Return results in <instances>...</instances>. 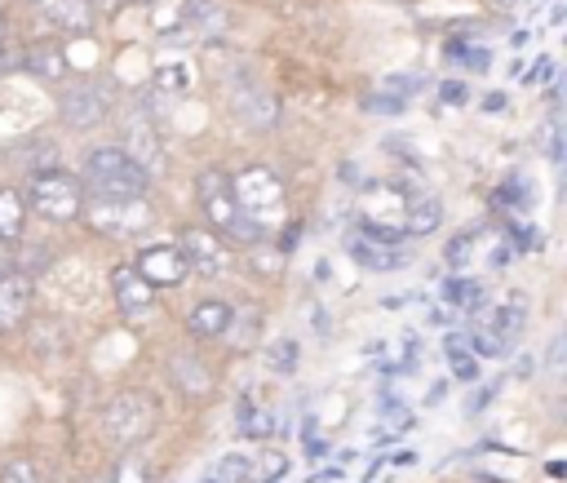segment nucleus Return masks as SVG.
I'll use <instances>...</instances> for the list:
<instances>
[{
    "mask_svg": "<svg viewBox=\"0 0 567 483\" xmlns=\"http://www.w3.org/2000/svg\"><path fill=\"white\" fill-rule=\"evenodd\" d=\"M80 186L102 195V199H128V195H142L151 186V177L120 151V146H97L89 151L84 160V173H80Z\"/></svg>",
    "mask_w": 567,
    "mask_h": 483,
    "instance_id": "f257e3e1",
    "label": "nucleus"
},
{
    "mask_svg": "<svg viewBox=\"0 0 567 483\" xmlns=\"http://www.w3.org/2000/svg\"><path fill=\"white\" fill-rule=\"evenodd\" d=\"M27 204L49 222H75L84 213V186L66 168H35L27 186Z\"/></svg>",
    "mask_w": 567,
    "mask_h": 483,
    "instance_id": "f03ea898",
    "label": "nucleus"
},
{
    "mask_svg": "<svg viewBox=\"0 0 567 483\" xmlns=\"http://www.w3.org/2000/svg\"><path fill=\"white\" fill-rule=\"evenodd\" d=\"M346 253L363 266V270H399L412 261L408 235L390 230V226H372V222H354L346 235Z\"/></svg>",
    "mask_w": 567,
    "mask_h": 483,
    "instance_id": "7ed1b4c3",
    "label": "nucleus"
},
{
    "mask_svg": "<svg viewBox=\"0 0 567 483\" xmlns=\"http://www.w3.org/2000/svg\"><path fill=\"white\" fill-rule=\"evenodd\" d=\"M230 191H235V204L239 213H248L252 222H275L284 217V182L279 173H270L266 164H248L244 173L230 177Z\"/></svg>",
    "mask_w": 567,
    "mask_h": 483,
    "instance_id": "20e7f679",
    "label": "nucleus"
},
{
    "mask_svg": "<svg viewBox=\"0 0 567 483\" xmlns=\"http://www.w3.org/2000/svg\"><path fill=\"white\" fill-rule=\"evenodd\" d=\"M151 430H155V403H151L146 394H137V390L115 394V399L106 403V412H102V434H106L115 448H133V443H142Z\"/></svg>",
    "mask_w": 567,
    "mask_h": 483,
    "instance_id": "39448f33",
    "label": "nucleus"
},
{
    "mask_svg": "<svg viewBox=\"0 0 567 483\" xmlns=\"http://www.w3.org/2000/svg\"><path fill=\"white\" fill-rule=\"evenodd\" d=\"M80 217H89L93 230L120 235V239H133V235H142L155 222V213H151V204L142 195H128V199H102V195H93V204H84Z\"/></svg>",
    "mask_w": 567,
    "mask_h": 483,
    "instance_id": "423d86ee",
    "label": "nucleus"
},
{
    "mask_svg": "<svg viewBox=\"0 0 567 483\" xmlns=\"http://www.w3.org/2000/svg\"><path fill=\"white\" fill-rule=\"evenodd\" d=\"M173 244L182 248L186 270H195V275H204V279H213V275H221V270L230 266V244H226L217 230H208V226H182Z\"/></svg>",
    "mask_w": 567,
    "mask_h": 483,
    "instance_id": "0eeeda50",
    "label": "nucleus"
},
{
    "mask_svg": "<svg viewBox=\"0 0 567 483\" xmlns=\"http://www.w3.org/2000/svg\"><path fill=\"white\" fill-rule=\"evenodd\" d=\"M106 111H111V84L102 80H71V89L58 97V115L71 129H93L106 120Z\"/></svg>",
    "mask_w": 567,
    "mask_h": 483,
    "instance_id": "6e6552de",
    "label": "nucleus"
},
{
    "mask_svg": "<svg viewBox=\"0 0 567 483\" xmlns=\"http://www.w3.org/2000/svg\"><path fill=\"white\" fill-rule=\"evenodd\" d=\"M155 124H159V115L137 106V111L128 115V124H124V146H120L146 177H155V173L164 168V142H159Z\"/></svg>",
    "mask_w": 567,
    "mask_h": 483,
    "instance_id": "1a4fd4ad",
    "label": "nucleus"
},
{
    "mask_svg": "<svg viewBox=\"0 0 567 483\" xmlns=\"http://www.w3.org/2000/svg\"><path fill=\"white\" fill-rule=\"evenodd\" d=\"M195 204H199V213L208 217V230H226V226L235 222V213H239L235 191H230V177H226L221 168H204V173L195 177Z\"/></svg>",
    "mask_w": 567,
    "mask_h": 483,
    "instance_id": "9d476101",
    "label": "nucleus"
},
{
    "mask_svg": "<svg viewBox=\"0 0 567 483\" xmlns=\"http://www.w3.org/2000/svg\"><path fill=\"white\" fill-rule=\"evenodd\" d=\"M133 270H137L151 288H177V284H186V275H190L177 244H146V248H137Z\"/></svg>",
    "mask_w": 567,
    "mask_h": 483,
    "instance_id": "9b49d317",
    "label": "nucleus"
},
{
    "mask_svg": "<svg viewBox=\"0 0 567 483\" xmlns=\"http://www.w3.org/2000/svg\"><path fill=\"white\" fill-rule=\"evenodd\" d=\"M230 111H235L248 129H270V124L279 120L275 93H270L266 84H257L252 75H239V80L230 84Z\"/></svg>",
    "mask_w": 567,
    "mask_h": 483,
    "instance_id": "f8f14e48",
    "label": "nucleus"
},
{
    "mask_svg": "<svg viewBox=\"0 0 567 483\" xmlns=\"http://www.w3.org/2000/svg\"><path fill=\"white\" fill-rule=\"evenodd\" d=\"M359 222H372V226H390V230H403V208H408V191L394 186V182H368L363 186V204H359Z\"/></svg>",
    "mask_w": 567,
    "mask_h": 483,
    "instance_id": "ddd939ff",
    "label": "nucleus"
},
{
    "mask_svg": "<svg viewBox=\"0 0 567 483\" xmlns=\"http://www.w3.org/2000/svg\"><path fill=\"white\" fill-rule=\"evenodd\" d=\"M31 275L22 270H0V332H13L31 315Z\"/></svg>",
    "mask_w": 567,
    "mask_h": 483,
    "instance_id": "4468645a",
    "label": "nucleus"
},
{
    "mask_svg": "<svg viewBox=\"0 0 567 483\" xmlns=\"http://www.w3.org/2000/svg\"><path fill=\"white\" fill-rule=\"evenodd\" d=\"M111 292H115V306H120L128 319L146 315L151 301H155V288H151L133 266H115V275H111Z\"/></svg>",
    "mask_w": 567,
    "mask_h": 483,
    "instance_id": "2eb2a0df",
    "label": "nucleus"
},
{
    "mask_svg": "<svg viewBox=\"0 0 567 483\" xmlns=\"http://www.w3.org/2000/svg\"><path fill=\"white\" fill-rule=\"evenodd\" d=\"M35 13H44L53 27L71 31V35H84L93 31V4L89 0H27Z\"/></svg>",
    "mask_w": 567,
    "mask_h": 483,
    "instance_id": "dca6fc26",
    "label": "nucleus"
},
{
    "mask_svg": "<svg viewBox=\"0 0 567 483\" xmlns=\"http://www.w3.org/2000/svg\"><path fill=\"white\" fill-rule=\"evenodd\" d=\"M474 328H478L483 337H492V341L509 354V346H514V341H518V332H523V297H509L505 306H496V310H492L487 319H478Z\"/></svg>",
    "mask_w": 567,
    "mask_h": 483,
    "instance_id": "f3484780",
    "label": "nucleus"
},
{
    "mask_svg": "<svg viewBox=\"0 0 567 483\" xmlns=\"http://www.w3.org/2000/svg\"><path fill=\"white\" fill-rule=\"evenodd\" d=\"M226 323H230V306H226L221 297H204V301H195L190 315H186V328H190L195 337H204V341L221 337Z\"/></svg>",
    "mask_w": 567,
    "mask_h": 483,
    "instance_id": "a211bd4d",
    "label": "nucleus"
},
{
    "mask_svg": "<svg viewBox=\"0 0 567 483\" xmlns=\"http://www.w3.org/2000/svg\"><path fill=\"white\" fill-rule=\"evenodd\" d=\"M27 71L35 75V80H44V84H62L66 80V53H62V44H53V40H40L31 53H27Z\"/></svg>",
    "mask_w": 567,
    "mask_h": 483,
    "instance_id": "6ab92c4d",
    "label": "nucleus"
},
{
    "mask_svg": "<svg viewBox=\"0 0 567 483\" xmlns=\"http://www.w3.org/2000/svg\"><path fill=\"white\" fill-rule=\"evenodd\" d=\"M439 222H443V204L434 195H408L403 235H430V230H439Z\"/></svg>",
    "mask_w": 567,
    "mask_h": 483,
    "instance_id": "aec40b11",
    "label": "nucleus"
},
{
    "mask_svg": "<svg viewBox=\"0 0 567 483\" xmlns=\"http://www.w3.org/2000/svg\"><path fill=\"white\" fill-rule=\"evenodd\" d=\"M221 337H226L235 350L257 346V337H261V310H257V306H239V310H230V323H226Z\"/></svg>",
    "mask_w": 567,
    "mask_h": 483,
    "instance_id": "412c9836",
    "label": "nucleus"
},
{
    "mask_svg": "<svg viewBox=\"0 0 567 483\" xmlns=\"http://www.w3.org/2000/svg\"><path fill=\"white\" fill-rule=\"evenodd\" d=\"M22 226H27V208H22V195L13 186H0V239L13 244L22 239Z\"/></svg>",
    "mask_w": 567,
    "mask_h": 483,
    "instance_id": "4be33fe9",
    "label": "nucleus"
},
{
    "mask_svg": "<svg viewBox=\"0 0 567 483\" xmlns=\"http://www.w3.org/2000/svg\"><path fill=\"white\" fill-rule=\"evenodd\" d=\"M190 84H195V71L186 62H159L155 66V89L159 93H190Z\"/></svg>",
    "mask_w": 567,
    "mask_h": 483,
    "instance_id": "5701e85b",
    "label": "nucleus"
},
{
    "mask_svg": "<svg viewBox=\"0 0 567 483\" xmlns=\"http://www.w3.org/2000/svg\"><path fill=\"white\" fill-rule=\"evenodd\" d=\"M244 439H270L275 434V417L252 408V403H239V425H235Z\"/></svg>",
    "mask_w": 567,
    "mask_h": 483,
    "instance_id": "b1692460",
    "label": "nucleus"
},
{
    "mask_svg": "<svg viewBox=\"0 0 567 483\" xmlns=\"http://www.w3.org/2000/svg\"><path fill=\"white\" fill-rule=\"evenodd\" d=\"M208 479H213V483H248V479H252V456L230 452V456H221V461L208 470Z\"/></svg>",
    "mask_w": 567,
    "mask_h": 483,
    "instance_id": "393cba45",
    "label": "nucleus"
},
{
    "mask_svg": "<svg viewBox=\"0 0 567 483\" xmlns=\"http://www.w3.org/2000/svg\"><path fill=\"white\" fill-rule=\"evenodd\" d=\"M447 363H452V372H456L461 381H474V377H478V359L470 354V346H465L456 332L447 337Z\"/></svg>",
    "mask_w": 567,
    "mask_h": 483,
    "instance_id": "a878e982",
    "label": "nucleus"
},
{
    "mask_svg": "<svg viewBox=\"0 0 567 483\" xmlns=\"http://www.w3.org/2000/svg\"><path fill=\"white\" fill-rule=\"evenodd\" d=\"M111 483H151V465H146V456H137V452L120 456L115 470H111Z\"/></svg>",
    "mask_w": 567,
    "mask_h": 483,
    "instance_id": "bb28decb",
    "label": "nucleus"
},
{
    "mask_svg": "<svg viewBox=\"0 0 567 483\" xmlns=\"http://www.w3.org/2000/svg\"><path fill=\"white\" fill-rule=\"evenodd\" d=\"M443 297H447L452 306H461V310H478V301H483V292H478L474 279H447V284H443Z\"/></svg>",
    "mask_w": 567,
    "mask_h": 483,
    "instance_id": "cd10ccee",
    "label": "nucleus"
},
{
    "mask_svg": "<svg viewBox=\"0 0 567 483\" xmlns=\"http://www.w3.org/2000/svg\"><path fill=\"white\" fill-rule=\"evenodd\" d=\"M0 483H40V470H35V461H27V456H9V461L0 465Z\"/></svg>",
    "mask_w": 567,
    "mask_h": 483,
    "instance_id": "c85d7f7f",
    "label": "nucleus"
},
{
    "mask_svg": "<svg viewBox=\"0 0 567 483\" xmlns=\"http://www.w3.org/2000/svg\"><path fill=\"white\" fill-rule=\"evenodd\" d=\"M226 235H230V239H239V244H261V239H266V226H261V222H252L248 213H235V222L226 226Z\"/></svg>",
    "mask_w": 567,
    "mask_h": 483,
    "instance_id": "c756f323",
    "label": "nucleus"
},
{
    "mask_svg": "<svg viewBox=\"0 0 567 483\" xmlns=\"http://www.w3.org/2000/svg\"><path fill=\"white\" fill-rule=\"evenodd\" d=\"M266 368L270 372H292L297 368V341L288 337V341H275L270 350H266Z\"/></svg>",
    "mask_w": 567,
    "mask_h": 483,
    "instance_id": "7c9ffc66",
    "label": "nucleus"
},
{
    "mask_svg": "<svg viewBox=\"0 0 567 483\" xmlns=\"http://www.w3.org/2000/svg\"><path fill=\"white\" fill-rule=\"evenodd\" d=\"M173 377H186V390H190V394L208 390V372H204L199 363H190V359H173Z\"/></svg>",
    "mask_w": 567,
    "mask_h": 483,
    "instance_id": "2f4dec72",
    "label": "nucleus"
},
{
    "mask_svg": "<svg viewBox=\"0 0 567 483\" xmlns=\"http://www.w3.org/2000/svg\"><path fill=\"white\" fill-rule=\"evenodd\" d=\"M363 106H368V111H377V115H385V111H390V115H399V111H408V97H399V93H390V89H385V93H372Z\"/></svg>",
    "mask_w": 567,
    "mask_h": 483,
    "instance_id": "473e14b6",
    "label": "nucleus"
},
{
    "mask_svg": "<svg viewBox=\"0 0 567 483\" xmlns=\"http://www.w3.org/2000/svg\"><path fill=\"white\" fill-rule=\"evenodd\" d=\"M470 253H474V239L470 235H452V244H447V266H465L470 261Z\"/></svg>",
    "mask_w": 567,
    "mask_h": 483,
    "instance_id": "72a5a7b5",
    "label": "nucleus"
},
{
    "mask_svg": "<svg viewBox=\"0 0 567 483\" xmlns=\"http://www.w3.org/2000/svg\"><path fill=\"white\" fill-rule=\"evenodd\" d=\"M439 97H443L447 106H465V102H470V89H465V84H456V80H447V84L439 89Z\"/></svg>",
    "mask_w": 567,
    "mask_h": 483,
    "instance_id": "f704fd0d",
    "label": "nucleus"
},
{
    "mask_svg": "<svg viewBox=\"0 0 567 483\" xmlns=\"http://www.w3.org/2000/svg\"><path fill=\"white\" fill-rule=\"evenodd\" d=\"M549 372H563V332L549 341Z\"/></svg>",
    "mask_w": 567,
    "mask_h": 483,
    "instance_id": "c9c22d12",
    "label": "nucleus"
},
{
    "mask_svg": "<svg viewBox=\"0 0 567 483\" xmlns=\"http://www.w3.org/2000/svg\"><path fill=\"white\" fill-rule=\"evenodd\" d=\"M483 111H487V115L505 111V93H487V97H483Z\"/></svg>",
    "mask_w": 567,
    "mask_h": 483,
    "instance_id": "e433bc0d",
    "label": "nucleus"
},
{
    "mask_svg": "<svg viewBox=\"0 0 567 483\" xmlns=\"http://www.w3.org/2000/svg\"><path fill=\"white\" fill-rule=\"evenodd\" d=\"M9 253H13V244L0 239V270H9Z\"/></svg>",
    "mask_w": 567,
    "mask_h": 483,
    "instance_id": "4c0bfd02",
    "label": "nucleus"
},
{
    "mask_svg": "<svg viewBox=\"0 0 567 483\" xmlns=\"http://www.w3.org/2000/svg\"><path fill=\"white\" fill-rule=\"evenodd\" d=\"M496 4H501V9H514V4H518V0H496Z\"/></svg>",
    "mask_w": 567,
    "mask_h": 483,
    "instance_id": "58836bf2",
    "label": "nucleus"
},
{
    "mask_svg": "<svg viewBox=\"0 0 567 483\" xmlns=\"http://www.w3.org/2000/svg\"><path fill=\"white\" fill-rule=\"evenodd\" d=\"M0 40H4V13H0Z\"/></svg>",
    "mask_w": 567,
    "mask_h": 483,
    "instance_id": "ea45409f",
    "label": "nucleus"
},
{
    "mask_svg": "<svg viewBox=\"0 0 567 483\" xmlns=\"http://www.w3.org/2000/svg\"><path fill=\"white\" fill-rule=\"evenodd\" d=\"M102 4H120V0H102Z\"/></svg>",
    "mask_w": 567,
    "mask_h": 483,
    "instance_id": "a19ab883",
    "label": "nucleus"
}]
</instances>
